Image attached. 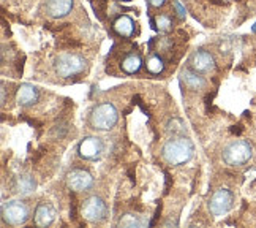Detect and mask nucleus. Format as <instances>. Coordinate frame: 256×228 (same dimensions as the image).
<instances>
[{
	"instance_id": "nucleus-1",
	"label": "nucleus",
	"mask_w": 256,
	"mask_h": 228,
	"mask_svg": "<svg viewBox=\"0 0 256 228\" xmlns=\"http://www.w3.org/2000/svg\"><path fill=\"white\" fill-rule=\"evenodd\" d=\"M193 152H194L193 143L188 138H185L184 135H180V136H172L171 140L164 143V146L161 149V157L164 158L166 163L172 166H179L190 162Z\"/></svg>"
},
{
	"instance_id": "nucleus-2",
	"label": "nucleus",
	"mask_w": 256,
	"mask_h": 228,
	"mask_svg": "<svg viewBox=\"0 0 256 228\" xmlns=\"http://www.w3.org/2000/svg\"><path fill=\"white\" fill-rule=\"evenodd\" d=\"M117 120H119V113L112 103L96 105L92 114H90V125L95 130L100 132H109L111 128H114Z\"/></svg>"
},
{
	"instance_id": "nucleus-3",
	"label": "nucleus",
	"mask_w": 256,
	"mask_h": 228,
	"mask_svg": "<svg viewBox=\"0 0 256 228\" xmlns=\"http://www.w3.org/2000/svg\"><path fill=\"white\" fill-rule=\"evenodd\" d=\"M252 154H253V149L250 146V143L245 140H236L224 148L223 160L229 166H240L250 160Z\"/></svg>"
},
{
	"instance_id": "nucleus-4",
	"label": "nucleus",
	"mask_w": 256,
	"mask_h": 228,
	"mask_svg": "<svg viewBox=\"0 0 256 228\" xmlns=\"http://www.w3.org/2000/svg\"><path fill=\"white\" fill-rule=\"evenodd\" d=\"M87 62L86 59L79 54H73V52H66L56 59V73L62 78H71V76H76L79 73L84 72Z\"/></svg>"
},
{
	"instance_id": "nucleus-5",
	"label": "nucleus",
	"mask_w": 256,
	"mask_h": 228,
	"mask_svg": "<svg viewBox=\"0 0 256 228\" xmlns=\"http://www.w3.org/2000/svg\"><path fill=\"white\" fill-rule=\"evenodd\" d=\"M2 219L5 224L18 227L27 222L29 219V208L24 201L19 200H13L3 204L2 208Z\"/></svg>"
},
{
	"instance_id": "nucleus-6",
	"label": "nucleus",
	"mask_w": 256,
	"mask_h": 228,
	"mask_svg": "<svg viewBox=\"0 0 256 228\" xmlns=\"http://www.w3.org/2000/svg\"><path fill=\"white\" fill-rule=\"evenodd\" d=\"M81 212L82 217H84L87 222L90 224H100L103 222L108 216V208L106 203H104L100 196H90L87 198L81 206Z\"/></svg>"
},
{
	"instance_id": "nucleus-7",
	"label": "nucleus",
	"mask_w": 256,
	"mask_h": 228,
	"mask_svg": "<svg viewBox=\"0 0 256 228\" xmlns=\"http://www.w3.org/2000/svg\"><path fill=\"white\" fill-rule=\"evenodd\" d=\"M232 204H234V195H232L228 189H220L212 195L209 200V211L210 214L215 217H220L228 214L231 211Z\"/></svg>"
},
{
	"instance_id": "nucleus-8",
	"label": "nucleus",
	"mask_w": 256,
	"mask_h": 228,
	"mask_svg": "<svg viewBox=\"0 0 256 228\" xmlns=\"http://www.w3.org/2000/svg\"><path fill=\"white\" fill-rule=\"evenodd\" d=\"M66 184L74 192H87L94 186V178L87 170L73 168L66 174Z\"/></svg>"
},
{
	"instance_id": "nucleus-9",
	"label": "nucleus",
	"mask_w": 256,
	"mask_h": 228,
	"mask_svg": "<svg viewBox=\"0 0 256 228\" xmlns=\"http://www.w3.org/2000/svg\"><path fill=\"white\" fill-rule=\"evenodd\" d=\"M103 149L104 146L100 138H96V136H87V138L81 141L78 152L86 160H96V158H100V155L103 154Z\"/></svg>"
},
{
	"instance_id": "nucleus-10",
	"label": "nucleus",
	"mask_w": 256,
	"mask_h": 228,
	"mask_svg": "<svg viewBox=\"0 0 256 228\" xmlns=\"http://www.w3.org/2000/svg\"><path fill=\"white\" fill-rule=\"evenodd\" d=\"M190 68L198 73H209L215 68V60L207 51H194L190 57Z\"/></svg>"
},
{
	"instance_id": "nucleus-11",
	"label": "nucleus",
	"mask_w": 256,
	"mask_h": 228,
	"mask_svg": "<svg viewBox=\"0 0 256 228\" xmlns=\"http://www.w3.org/2000/svg\"><path fill=\"white\" fill-rule=\"evenodd\" d=\"M40 92L38 89L32 84H21L16 92V102L21 106H30L38 102Z\"/></svg>"
},
{
	"instance_id": "nucleus-12",
	"label": "nucleus",
	"mask_w": 256,
	"mask_h": 228,
	"mask_svg": "<svg viewBox=\"0 0 256 228\" xmlns=\"http://www.w3.org/2000/svg\"><path fill=\"white\" fill-rule=\"evenodd\" d=\"M73 8V0H48L46 13L52 18H64Z\"/></svg>"
},
{
	"instance_id": "nucleus-13",
	"label": "nucleus",
	"mask_w": 256,
	"mask_h": 228,
	"mask_svg": "<svg viewBox=\"0 0 256 228\" xmlns=\"http://www.w3.org/2000/svg\"><path fill=\"white\" fill-rule=\"evenodd\" d=\"M56 211L48 203H41L35 209V224L38 227H48L54 222Z\"/></svg>"
},
{
	"instance_id": "nucleus-14",
	"label": "nucleus",
	"mask_w": 256,
	"mask_h": 228,
	"mask_svg": "<svg viewBox=\"0 0 256 228\" xmlns=\"http://www.w3.org/2000/svg\"><path fill=\"white\" fill-rule=\"evenodd\" d=\"M180 79L185 84V87H188L190 90H198V89H202L206 86V79L202 78L201 73L194 72V70H184L180 73Z\"/></svg>"
},
{
	"instance_id": "nucleus-15",
	"label": "nucleus",
	"mask_w": 256,
	"mask_h": 228,
	"mask_svg": "<svg viewBox=\"0 0 256 228\" xmlns=\"http://www.w3.org/2000/svg\"><path fill=\"white\" fill-rule=\"evenodd\" d=\"M114 30L120 35V37H125V38H130L134 34V21L130 16H119L114 21Z\"/></svg>"
},
{
	"instance_id": "nucleus-16",
	"label": "nucleus",
	"mask_w": 256,
	"mask_h": 228,
	"mask_svg": "<svg viewBox=\"0 0 256 228\" xmlns=\"http://www.w3.org/2000/svg\"><path fill=\"white\" fill-rule=\"evenodd\" d=\"M142 65V59L138 52H130L120 64V68L124 70V73L127 75H134L136 72H139V68Z\"/></svg>"
},
{
	"instance_id": "nucleus-17",
	"label": "nucleus",
	"mask_w": 256,
	"mask_h": 228,
	"mask_svg": "<svg viewBox=\"0 0 256 228\" xmlns=\"http://www.w3.org/2000/svg\"><path fill=\"white\" fill-rule=\"evenodd\" d=\"M36 187V182L32 176H19L18 181H16V186H14V189H16V192L21 193V195H27L30 192H33Z\"/></svg>"
},
{
	"instance_id": "nucleus-18",
	"label": "nucleus",
	"mask_w": 256,
	"mask_h": 228,
	"mask_svg": "<svg viewBox=\"0 0 256 228\" xmlns=\"http://www.w3.org/2000/svg\"><path fill=\"white\" fill-rule=\"evenodd\" d=\"M150 24L154 29H158L160 32H171L172 30V19L168 14H158L155 19H150Z\"/></svg>"
},
{
	"instance_id": "nucleus-19",
	"label": "nucleus",
	"mask_w": 256,
	"mask_h": 228,
	"mask_svg": "<svg viewBox=\"0 0 256 228\" xmlns=\"http://www.w3.org/2000/svg\"><path fill=\"white\" fill-rule=\"evenodd\" d=\"M147 70L149 73H152V75H160L163 73L164 70V62H163V59L160 56H152V57H149L147 60Z\"/></svg>"
},
{
	"instance_id": "nucleus-20",
	"label": "nucleus",
	"mask_w": 256,
	"mask_h": 228,
	"mask_svg": "<svg viewBox=\"0 0 256 228\" xmlns=\"http://www.w3.org/2000/svg\"><path fill=\"white\" fill-rule=\"evenodd\" d=\"M166 130L169 133H172V136H180V135H185V124H184V120H180V119H172L168 122L166 125Z\"/></svg>"
},
{
	"instance_id": "nucleus-21",
	"label": "nucleus",
	"mask_w": 256,
	"mask_h": 228,
	"mask_svg": "<svg viewBox=\"0 0 256 228\" xmlns=\"http://www.w3.org/2000/svg\"><path fill=\"white\" fill-rule=\"evenodd\" d=\"M119 225H120V227H139L141 222H139V220H138L136 217H134V216L127 214L124 219L119 220Z\"/></svg>"
},
{
	"instance_id": "nucleus-22",
	"label": "nucleus",
	"mask_w": 256,
	"mask_h": 228,
	"mask_svg": "<svg viewBox=\"0 0 256 228\" xmlns=\"http://www.w3.org/2000/svg\"><path fill=\"white\" fill-rule=\"evenodd\" d=\"M174 8H176V11H177V16L180 18V19H184L185 18V8L182 5H180V2H174Z\"/></svg>"
},
{
	"instance_id": "nucleus-23",
	"label": "nucleus",
	"mask_w": 256,
	"mask_h": 228,
	"mask_svg": "<svg viewBox=\"0 0 256 228\" xmlns=\"http://www.w3.org/2000/svg\"><path fill=\"white\" fill-rule=\"evenodd\" d=\"M147 2H149L150 6H154V8H160V6L164 5V2H166V0H147Z\"/></svg>"
},
{
	"instance_id": "nucleus-24",
	"label": "nucleus",
	"mask_w": 256,
	"mask_h": 228,
	"mask_svg": "<svg viewBox=\"0 0 256 228\" xmlns=\"http://www.w3.org/2000/svg\"><path fill=\"white\" fill-rule=\"evenodd\" d=\"M242 130H244V128H242V125H234V127L231 128V133H234V135H239V133H242Z\"/></svg>"
},
{
	"instance_id": "nucleus-25",
	"label": "nucleus",
	"mask_w": 256,
	"mask_h": 228,
	"mask_svg": "<svg viewBox=\"0 0 256 228\" xmlns=\"http://www.w3.org/2000/svg\"><path fill=\"white\" fill-rule=\"evenodd\" d=\"M253 32L256 34V22H255V26H253Z\"/></svg>"
},
{
	"instance_id": "nucleus-26",
	"label": "nucleus",
	"mask_w": 256,
	"mask_h": 228,
	"mask_svg": "<svg viewBox=\"0 0 256 228\" xmlns=\"http://www.w3.org/2000/svg\"><path fill=\"white\" fill-rule=\"evenodd\" d=\"M120 2H128V0H120Z\"/></svg>"
}]
</instances>
